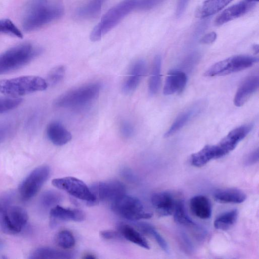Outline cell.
Here are the masks:
<instances>
[{"mask_svg": "<svg viewBox=\"0 0 259 259\" xmlns=\"http://www.w3.org/2000/svg\"><path fill=\"white\" fill-rule=\"evenodd\" d=\"M61 0H28L24 7L22 26L26 32L39 28L63 15Z\"/></svg>", "mask_w": 259, "mask_h": 259, "instance_id": "6da1fadb", "label": "cell"}, {"mask_svg": "<svg viewBox=\"0 0 259 259\" xmlns=\"http://www.w3.org/2000/svg\"><path fill=\"white\" fill-rule=\"evenodd\" d=\"M41 52L39 48L29 43L22 44L9 49L0 55V74L25 66Z\"/></svg>", "mask_w": 259, "mask_h": 259, "instance_id": "7a4b0ae2", "label": "cell"}, {"mask_svg": "<svg viewBox=\"0 0 259 259\" xmlns=\"http://www.w3.org/2000/svg\"><path fill=\"white\" fill-rule=\"evenodd\" d=\"M137 7L138 0H123L111 8L93 28L90 34L91 40H100Z\"/></svg>", "mask_w": 259, "mask_h": 259, "instance_id": "3957f363", "label": "cell"}, {"mask_svg": "<svg viewBox=\"0 0 259 259\" xmlns=\"http://www.w3.org/2000/svg\"><path fill=\"white\" fill-rule=\"evenodd\" d=\"M101 85L97 83L84 85L59 96L55 105L59 108H78L88 105L99 97Z\"/></svg>", "mask_w": 259, "mask_h": 259, "instance_id": "277c9868", "label": "cell"}, {"mask_svg": "<svg viewBox=\"0 0 259 259\" xmlns=\"http://www.w3.org/2000/svg\"><path fill=\"white\" fill-rule=\"evenodd\" d=\"M28 214L22 207L0 201V232L7 234L20 233L27 224Z\"/></svg>", "mask_w": 259, "mask_h": 259, "instance_id": "5b68a950", "label": "cell"}, {"mask_svg": "<svg viewBox=\"0 0 259 259\" xmlns=\"http://www.w3.org/2000/svg\"><path fill=\"white\" fill-rule=\"evenodd\" d=\"M48 87L45 79L36 76H23L0 80V93L14 97L44 91Z\"/></svg>", "mask_w": 259, "mask_h": 259, "instance_id": "8992f818", "label": "cell"}, {"mask_svg": "<svg viewBox=\"0 0 259 259\" xmlns=\"http://www.w3.org/2000/svg\"><path fill=\"white\" fill-rule=\"evenodd\" d=\"M111 208L116 213L130 221L149 219L152 216L138 198L125 194L113 201Z\"/></svg>", "mask_w": 259, "mask_h": 259, "instance_id": "52a82bcc", "label": "cell"}, {"mask_svg": "<svg viewBox=\"0 0 259 259\" xmlns=\"http://www.w3.org/2000/svg\"><path fill=\"white\" fill-rule=\"evenodd\" d=\"M258 61L257 58L250 56H233L214 64L205 71L204 75L213 77L232 74L248 68Z\"/></svg>", "mask_w": 259, "mask_h": 259, "instance_id": "ba28073f", "label": "cell"}, {"mask_svg": "<svg viewBox=\"0 0 259 259\" xmlns=\"http://www.w3.org/2000/svg\"><path fill=\"white\" fill-rule=\"evenodd\" d=\"M50 172V168L47 165L40 166L33 170L19 186L21 197L27 200L34 196L48 179Z\"/></svg>", "mask_w": 259, "mask_h": 259, "instance_id": "9c48e42d", "label": "cell"}, {"mask_svg": "<svg viewBox=\"0 0 259 259\" xmlns=\"http://www.w3.org/2000/svg\"><path fill=\"white\" fill-rule=\"evenodd\" d=\"M52 184L77 199L90 203L96 202L90 188L78 179L72 177L55 179L52 181Z\"/></svg>", "mask_w": 259, "mask_h": 259, "instance_id": "30bf717a", "label": "cell"}, {"mask_svg": "<svg viewBox=\"0 0 259 259\" xmlns=\"http://www.w3.org/2000/svg\"><path fill=\"white\" fill-rule=\"evenodd\" d=\"M90 189L96 201L99 200L112 202L125 193L124 185L117 180L95 183L92 185Z\"/></svg>", "mask_w": 259, "mask_h": 259, "instance_id": "8fae6325", "label": "cell"}, {"mask_svg": "<svg viewBox=\"0 0 259 259\" xmlns=\"http://www.w3.org/2000/svg\"><path fill=\"white\" fill-rule=\"evenodd\" d=\"M253 126L245 124L230 131L216 145L218 158L223 157L233 151L238 143L250 132Z\"/></svg>", "mask_w": 259, "mask_h": 259, "instance_id": "7c38bea8", "label": "cell"}, {"mask_svg": "<svg viewBox=\"0 0 259 259\" xmlns=\"http://www.w3.org/2000/svg\"><path fill=\"white\" fill-rule=\"evenodd\" d=\"M50 218V226L54 227L61 222L82 221L85 218V214L81 210L64 208L57 205L51 209Z\"/></svg>", "mask_w": 259, "mask_h": 259, "instance_id": "4fadbf2b", "label": "cell"}, {"mask_svg": "<svg viewBox=\"0 0 259 259\" xmlns=\"http://www.w3.org/2000/svg\"><path fill=\"white\" fill-rule=\"evenodd\" d=\"M146 71V63L143 60L135 61L132 65L128 75L124 81L122 90L124 93L129 94L135 91Z\"/></svg>", "mask_w": 259, "mask_h": 259, "instance_id": "5bb4252c", "label": "cell"}, {"mask_svg": "<svg viewBox=\"0 0 259 259\" xmlns=\"http://www.w3.org/2000/svg\"><path fill=\"white\" fill-rule=\"evenodd\" d=\"M151 203L157 213L160 217H167L173 213L176 201L168 192L162 191L153 194Z\"/></svg>", "mask_w": 259, "mask_h": 259, "instance_id": "9a60e30c", "label": "cell"}, {"mask_svg": "<svg viewBox=\"0 0 259 259\" xmlns=\"http://www.w3.org/2000/svg\"><path fill=\"white\" fill-rule=\"evenodd\" d=\"M255 4L243 0L229 7L217 17L215 24L220 26L244 15L254 6Z\"/></svg>", "mask_w": 259, "mask_h": 259, "instance_id": "2e32d148", "label": "cell"}, {"mask_svg": "<svg viewBox=\"0 0 259 259\" xmlns=\"http://www.w3.org/2000/svg\"><path fill=\"white\" fill-rule=\"evenodd\" d=\"M259 88V77L257 75L248 77L241 83L235 94L234 103L237 107L243 105L257 91Z\"/></svg>", "mask_w": 259, "mask_h": 259, "instance_id": "e0dca14e", "label": "cell"}, {"mask_svg": "<svg viewBox=\"0 0 259 259\" xmlns=\"http://www.w3.org/2000/svg\"><path fill=\"white\" fill-rule=\"evenodd\" d=\"M187 77L185 73L179 70H170L165 79L163 88L165 95L182 92L186 85Z\"/></svg>", "mask_w": 259, "mask_h": 259, "instance_id": "ac0fdd59", "label": "cell"}, {"mask_svg": "<svg viewBox=\"0 0 259 259\" xmlns=\"http://www.w3.org/2000/svg\"><path fill=\"white\" fill-rule=\"evenodd\" d=\"M46 134L48 139L56 146H63L72 139V135L65 127L58 121H53L47 126Z\"/></svg>", "mask_w": 259, "mask_h": 259, "instance_id": "d6986e66", "label": "cell"}, {"mask_svg": "<svg viewBox=\"0 0 259 259\" xmlns=\"http://www.w3.org/2000/svg\"><path fill=\"white\" fill-rule=\"evenodd\" d=\"M197 103L181 112L176 118L169 129L165 132L164 137L168 138L180 131L194 117L198 114L202 110L203 105Z\"/></svg>", "mask_w": 259, "mask_h": 259, "instance_id": "ffe728a7", "label": "cell"}, {"mask_svg": "<svg viewBox=\"0 0 259 259\" xmlns=\"http://www.w3.org/2000/svg\"><path fill=\"white\" fill-rule=\"evenodd\" d=\"M214 199L223 203H241L246 199L245 193L236 188L219 189L213 193Z\"/></svg>", "mask_w": 259, "mask_h": 259, "instance_id": "44dd1931", "label": "cell"}, {"mask_svg": "<svg viewBox=\"0 0 259 259\" xmlns=\"http://www.w3.org/2000/svg\"><path fill=\"white\" fill-rule=\"evenodd\" d=\"M190 207L193 213L201 219H208L211 215V203L204 195H196L191 198Z\"/></svg>", "mask_w": 259, "mask_h": 259, "instance_id": "7402d4cb", "label": "cell"}, {"mask_svg": "<svg viewBox=\"0 0 259 259\" xmlns=\"http://www.w3.org/2000/svg\"><path fill=\"white\" fill-rule=\"evenodd\" d=\"M218 158L215 145H207L191 156V164L196 167L204 165L212 159Z\"/></svg>", "mask_w": 259, "mask_h": 259, "instance_id": "603a6c76", "label": "cell"}, {"mask_svg": "<svg viewBox=\"0 0 259 259\" xmlns=\"http://www.w3.org/2000/svg\"><path fill=\"white\" fill-rule=\"evenodd\" d=\"M74 254L70 252L59 250L50 247H41L33 251L30 255L31 259H70Z\"/></svg>", "mask_w": 259, "mask_h": 259, "instance_id": "cb8c5ba5", "label": "cell"}, {"mask_svg": "<svg viewBox=\"0 0 259 259\" xmlns=\"http://www.w3.org/2000/svg\"><path fill=\"white\" fill-rule=\"evenodd\" d=\"M233 0H206L198 9L196 16L204 18L222 10Z\"/></svg>", "mask_w": 259, "mask_h": 259, "instance_id": "d4e9b609", "label": "cell"}, {"mask_svg": "<svg viewBox=\"0 0 259 259\" xmlns=\"http://www.w3.org/2000/svg\"><path fill=\"white\" fill-rule=\"evenodd\" d=\"M118 230L123 238L144 248H150L149 243L145 238L132 227L126 224H120Z\"/></svg>", "mask_w": 259, "mask_h": 259, "instance_id": "484cf974", "label": "cell"}, {"mask_svg": "<svg viewBox=\"0 0 259 259\" xmlns=\"http://www.w3.org/2000/svg\"><path fill=\"white\" fill-rule=\"evenodd\" d=\"M106 1V0H89L77 9V16L82 19H89L97 16Z\"/></svg>", "mask_w": 259, "mask_h": 259, "instance_id": "4316f807", "label": "cell"}, {"mask_svg": "<svg viewBox=\"0 0 259 259\" xmlns=\"http://www.w3.org/2000/svg\"><path fill=\"white\" fill-rule=\"evenodd\" d=\"M161 65V58L160 56L155 57L151 75L148 83V91L150 95H155L159 88L160 84V70Z\"/></svg>", "mask_w": 259, "mask_h": 259, "instance_id": "83f0119b", "label": "cell"}, {"mask_svg": "<svg viewBox=\"0 0 259 259\" xmlns=\"http://www.w3.org/2000/svg\"><path fill=\"white\" fill-rule=\"evenodd\" d=\"M238 216V212L236 209L225 212L218 216L214 221V227L218 230H228L234 225Z\"/></svg>", "mask_w": 259, "mask_h": 259, "instance_id": "f1b7e54d", "label": "cell"}, {"mask_svg": "<svg viewBox=\"0 0 259 259\" xmlns=\"http://www.w3.org/2000/svg\"><path fill=\"white\" fill-rule=\"evenodd\" d=\"M137 226L144 233L151 236L160 248L165 252L168 253L169 249L167 242L156 229L151 225L146 223H139Z\"/></svg>", "mask_w": 259, "mask_h": 259, "instance_id": "f546056e", "label": "cell"}, {"mask_svg": "<svg viewBox=\"0 0 259 259\" xmlns=\"http://www.w3.org/2000/svg\"><path fill=\"white\" fill-rule=\"evenodd\" d=\"M175 221L184 226H195V223L187 213L184 202L182 200H177L173 212Z\"/></svg>", "mask_w": 259, "mask_h": 259, "instance_id": "4dcf8cb0", "label": "cell"}, {"mask_svg": "<svg viewBox=\"0 0 259 259\" xmlns=\"http://www.w3.org/2000/svg\"><path fill=\"white\" fill-rule=\"evenodd\" d=\"M62 195L54 190H48L44 192L40 198V206L45 209L52 208L62 200Z\"/></svg>", "mask_w": 259, "mask_h": 259, "instance_id": "1f68e13d", "label": "cell"}, {"mask_svg": "<svg viewBox=\"0 0 259 259\" xmlns=\"http://www.w3.org/2000/svg\"><path fill=\"white\" fill-rule=\"evenodd\" d=\"M66 69L63 65H58L52 68L49 72L46 81L48 85L54 86L64 78Z\"/></svg>", "mask_w": 259, "mask_h": 259, "instance_id": "d6a6232c", "label": "cell"}, {"mask_svg": "<svg viewBox=\"0 0 259 259\" xmlns=\"http://www.w3.org/2000/svg\"><path fill=\"white\" fill-rule=\"evenodd\" d=\"M7 34L18 38H22L21 31L9 19L0 20V34Z\"/></svg>", "mask_w": 259, "mask_h": 259, "instance_id": "836d02e7", "label": "cell"}, {"mask_svg": "<svg viewBox=\"0 0 259 259\" xmlns=\"http://www.w3.org/2000/svg\"><path fill=\"white\" fill-rule=\"evenodd\" d=\"M56 240L58 245L63 249L71 248L75 243L73 234L68 230H62L59 232Z\"/></svg>", "mask_w": 259, "mask_h": 259, "instance_id": "e575fe53", "label": "cell"}, {"mask_svg": "<svg viewBox=\"0 0 259 259\" xmlns=\"http://www.w3.org/2000/svg\"><path fill=\"white\" fill-rule=\"evenodd\" d=\"M22 102V99L18 97H0V113L16 108Z\"/></svg>", "mask_w": 259, "mask_h": 259, "instance_id": "d590c367", "label": "cell"}, {"mask_svg": "<svg viewBox=\"0 0 259 259\" xmlns=\"http://www.w3.org/2000/svg\"><path fill=\"white\" fill-rule=\"evenodd\" d=\"M119 131L123 137L128 139L134 135L135 130L131 122L126 120H123L120 123Z\"/></svg>", "mask_w": 259, "mask_h": 259, "instance_id": "8d00e7d4", "label": "cell"}, {"mask_svg": "<svg viewBox=\"0 0 259 259\" xmlns=\"http://www.w3.org/2000/svg\"><path fill=\"white\" fill-rule=\"evenodd\" d=\"M164 0H138L137 9L140 10H149L152 9Z\"/></svg>", "mask_w": 259, "mask_h": 259, "instance_id": "74e56055", "label": "cell"}, {"mask_svg": "<svg viewBox=\"0 0 259 259\" xmlns=\"http://www.w3.org/2000/svg\"><path fill=\"white\" fill-rule=\"evenodd\" d=\"M101 236L102 238L108 240L123 239V237L119 231H115L112 230L102 231L101 232Z\"/></svg>", "mask_w": 259, "mask_h": 259, "instance_id": "f35d334b", "label": "cell"}, {"mask_svg": "<svg viewBox=\"0 0 259 259\" xmlns=\"http://www.w3.org/2000/svg\"><path fill=\"white\" fill-rule=\"evenodd\" d=\"M258 149L257 148L247 155L245 160V164L246 165H251L258 162Z\"/></svg>", "mask_w": 259, "mask_h": 259, "instance_id": "ab89813d", "label": "cell"}, {"mask_svg": "<svg viewBox=\"0 0 259 259\" xmlns=\"http://www.w3.org/2000/svg\"><path fill=\"white\" fill-rule=\"evenodd\" d=\"M217 35L215 32H209L203 36L200 39V42L203 44H211L216 39Z\"/></svg>", "mask_w": 259, "mask_h": 259, "instance_id": "60d3db41", "label": "cell"}, {"mask_svg": "<svg viewBox=\"0 0 259 259\" xmlns=\"http://www.w3.org/2000/svg\"><path fill=\"white\" fill-rule=\"evenodd\" d=\"M189 1V0H179L176 12L178 18L183 14Z\"/></svg>", "mask_w": 259, "mask_h": 259, "instance_id": "b9f144b4", "label": "cell"}, {"mask_svg": "<svg viewBox=\"0 0 259 259\" xmlns=\"http://www.w3.org/2000/svg\"><path fill=\"white\" fill-rule=\"evenodd\" d=\"M10 133V127L5 124H0V144L3 142Z\"/></svg>", "mask_w": 259, "mask_h": 259, "instance_id": "7bdbcfd3", "label": "cell"}, {"mask_svg": "<svg viewBox=\"0 0 259 259\" xmlns=\"http://www.w3.org/2000/svg\"><path fill=\"white\" fill-rule=\"evenodd\" d=\"M121 175L125 179L131 182H134L136 180L134 173L128 168H124L122 169Z\"/></svg>", "mask_w": 259, "mask_h": 259, "instance_id": "ee69618b", "label": "cell"}, {"mask_svg": "<svg viewBox=\"0 0 259 259\" xmlns=\"http://www.w3.org/2000/svg\"><path fill=\"white\" fill-rule=\"evenodd\" d=\"M83 257L85 259H87V258L92 259V258H95L96 256H94L92 254L87 253V254H85Z\"/></svg>", "mask_w": 259, "mask_h": 259, "instance_id": "f6af8a7d", "label": "cell"}, {"mask_svg": "<svg viewBox=\"0 0 259 259\" xmlns=\"http://www.w3.org/2000/svg\"><path fill=\"white\" fill-rule=\"evenodd\" d=\"M253 50L255 52L258 53V46L257 45H254L253 47Z\"/></svg>", "mask_w": 259, "mask_h": 259, "instance_id": "bcb514c9", "label": "cell"}, {"mask_svg": "<svg viewBox=\"0 0 259 259\" xmlns=\"http://www.w3.org/2000/svg\"><path fill=\"white\" fill-rule=\"evenodd\" d=\"M246 1L250 2L256 3V2H258L259 0H246Z\"/></svg>", "mask_w": 259, "mask_h": 259, "instance_id": "7dc6e473", "label": "cell"}]
</instances>
